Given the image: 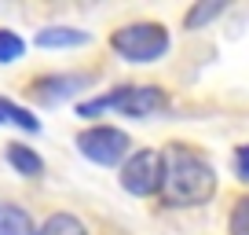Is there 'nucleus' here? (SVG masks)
Masks as SVG:
<instances>
[{"label": "nucleus", "mask_w": 249, "mask_h": 235, "mask_svg": "<svg viewBox=\"0 0 249 235\" xmlns=\"http://www.w3.org/2000/svg\"><path fill=\"white\" fill-rule=\"evenodd\" d=\"M88 33L85 30H73V26H48V30L37 33V44L40 48H77V44H88Z\"/></svg>", "instance_id": "obj_7"}, {"label": "nucleus", "mask_w": 249, "mask_h": 235, "mask_svg": "<svg viewBox=\"0 0 249 235\" xmlns=\"http://www.w3.org/2000/svg\"><path fill=\"white\" fill-rule=\"evenodd\" d=\"M234 173H238V180H249V143L234 151Z\"/></svg>", "instance_id": "obj_15"}, {"label": "nucleus", "mask_w": 249, "mask_h": 235, "mask_svg": "<svg viewBox=\"0 0 249 235\" xmlns=\"http://www.w3.org/2000/svg\"><path fill=\"white\" fill-rule=\"evenodd\" d=\"M26 52V40L11 30H0V63H15L18 55Z\"/></svg>", "instance_id": "obj_12"}, {"label": "nucleus", "mask_w": 249, "mask_h": 235, "mask_svg": "<svg viewBox=\"0 0 249 235\" xmlns=\"http://www.w3.org/2000/svg\"><path fill=\"white\" fill-rule=\"evenodd\" d=\"M37 235H88V232L73 213H55V217L44 220V228H40Z\"/></svg>", "instance_id": "obj_10"}, {"label": "nucleus", "mask_w": 249, "mask_h": 235, "mask_svg": "<svg viewBox=\"0 0 249 235\" xmlns=\"http://www.w3.org/2000/svg\"><path fill=\"white\" fill-rule=\"evenodd\" d=\"M8 162L15 165L22 176H40V173H44L40 155H37L33 147H26V143H11V147H8Z\"/></svg>", "instance_id": "obj_9"}, {"label": "nucleus", "mask_w": 249, "mask_h": 235, "mask_svg": "<svg viewBox=\"0 0 249 235\" xmlns=\"http://www.w3.org/2000/svg\"><path fill=\"white\" fill-rule=\"evenodd\" d=\"M77 151L95 165H117L128 155V136L114 125H92L77 136Z\"/></svg>", "instance_id": "obj_4"}, {"label": "nucleus", "mask_w": 249, "mask_h": 235, "mask_svg": "<svg viewBox=\"0 0 249 235\" xmlns=\"http://www.w3.org/2000/svg\"><path fill=\"white\" fill-rule=\"evenodd\" d=\"M0 235H37L30 213L18 206H0Z\"/></svg>", "instance_id": "obj_8"}, {"label": "nucleus", "mask_w": 249, "mask_h": 235, "mask_svg": "<svg viewBox=\"0 0 249 235\" xmlns=\"http://www.w3.org/2000/svg\"><path fill=\"white\" fill-rule=\"evenodd\" d=\"M216 191V173L202 155H195L183 143H172L161 151V191L165 206L172 210H191V206H205Z\"/></svg>", "instance_id": "obj_1"}, {"label": "nucleus", "mask_w": 249, "mask_h": 235, "mask_svg": "<svg viewBox=\"0 0 249 235\" xmlns=\"http://www.w3.org/2000/svg\"><path fill=\"white\" fill-rule=\"evenodd\" d=\"M231 235H249V198H238L231 210Z\"/></svg>", "instance_id": "obj_14"}, {"label": "nucleus", "mask_w": 249, "mask_h": 235, "mask_svg": "<svg viewBox=\"0 0 249 235\" xmlns=\"http://www.w3.org/2000/svg\"><path fill=\"white\" fill-rule=\"evenodd\" d=\"M165 92L161 88H154V85H121V88H114V92H107V96H99V99H88V103H81V118H95V114H103V110H121V114H128V118H147V114H154V110H161L165 107Z\"/></svg>", "instance_id": "obj_2"}, {"label": "nucleus", "mask_w": 249, "mask_h": 235, "mask_svg": "<svg viewBox=\"0 0 249 235\" xmlns=\"http://www.w3.org/2000/svg\"><path fill=\"white\" fill-rule=\"evenodd\" d=\"M121 188L128 195H158L161 191V151H136L121 165Z\"/></svg>", "instance_id": "obj_5"}, {"label": "nucleus", "mask_w": 249, "mask_h": 235, "mask_svg": "<svg viewBox=\"0 0 249 235\" xmlns=\"http://www.w3.org/2000/svg\"><path fill=\"white\" fill-rule=\"evenodd\" d=\"M110 44L128 63H154L169 52V30L161 22H128L110 37Z\"/></svg>", "instance_id": "obj_3"}, {"label": "nucleus", "mask_w": 249, "mask_h": 235, "mask_svg": "<svg viewBox=\"0 0 249 235\" xmlns=\"http://www.w3.org/2000/svg\"><path fill=\"white\" fill-rule=\"evenodd\" d=\"M220 11H224V4H220V0H216V4H202V8H191V11H187V30H198V26H205L209 19H216Z\"/></svg>", "instance_id": "obj_13"}, {"label": "nucleus", "mask_w": 249, "mask_h": 235, "mask_svg": "<svg viewBox=\"0 0 249 235\" xmlns=\"http://www.w3.org/2000/svg\"><path fill=\"white\" fill-rule=\"evenodd\" d=\"M92 78H73V74H66V78H40L37 85H33V99H40V103H59V99H66V96H73L81 85H88Z\"/></svg>", "instance_id": "obj_6"}, {"label": "nucleus", "mask_w": 249, "mask_h": 235, "mask_svg": "<svg viewBox=\"0 0 249 235\" xmlns=\"http://www.w3.org/2000/svg\"><path fill=\"white\" fill-rule=\"evenodd\" d=\"M0 121H15V125H22V129H30V133H37L40 129V121L30 114V110H22V107H15L11 99H0Z\"/></svg>", "instance_id": "obj_11"}]
</instances>
